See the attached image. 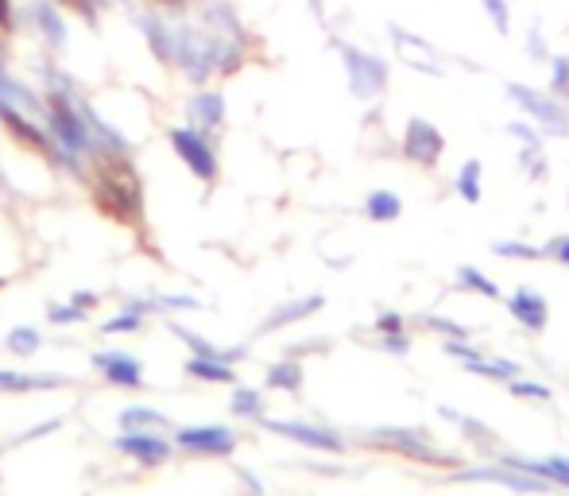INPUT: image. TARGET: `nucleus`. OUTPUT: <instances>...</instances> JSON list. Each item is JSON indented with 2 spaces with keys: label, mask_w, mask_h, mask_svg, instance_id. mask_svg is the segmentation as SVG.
<instances>
[{
  "label": "nucleus",
  "mask_w": 569,
  "mask_h": 496,
  "mask_svg": "<svg viewBox=\"0 0 569 496\" xmlns=\"http://www.w3.org/2000/svg\"><path fill=\"white\" fill-rule=\"evenodd\" d=\"M446 152V136H441L438 124H430L426 117H410L407 129H403V155L418 168H434Z\"/></svg>",
  "instance_id": "423d86ee"
},
{
  "label": "nucleus",
  "mask_w": 569,
  "mask_h": 496,
  "mask_svg": "<svg viewBox=\"0 0 569 496\" xmlns=\"http://www.w3.org/2000/svg\"><path fill=\"white\" fill-rule=\"evenodd\" d=\"M136 28L144 31L148 51H152L155 59L163 62V67H175V47H179L175 23H171L163 12H155V8H140V12H136Z\"/></svg>",
  "instance_id": "1a4fd4ad"
},
{
  "label": "nucleus",
  "mask_w": 569,
  "mask_h": 496,
  "mask_svg": "<svg viewBox=\"0 0 569 496\" xmlns=\"http://www.w3.org/2000/svg\"><path fill=\"white\" fill-rule=\"evenodd\" d=\"M326 306V298L322 295H306V298H295V303H287V306H280L275 314H267L264 318V334H272V330H283V326H291V322H303V318H311L314 311H322Z\"/></svg>",
  "instance_id": "6ab92c4d"
},
{
  "label": "nucleus",
  "mask_w": 569,
  "mask_h": 496,
  "mask_svg": "<svg viewBox=\"0 0 569 496\" xmlns=\"http://www.w3.org/2000/svg\"><path fill=\"white\" fill-rule=\"evenodd\" d=\"M4 342H8V350H12V353H20V357H31V353H39L43 337H39L35 326H16V330H8Z\"/></svg>",
  "instance_id": "cd10ccee"
},
{
  "label": "nucleus",
  "mask_w": 569,
  "mask_h": 496,
  "mask_svg": "<svg viewBox=\"0 0 569 496\" xmlns=\"http://www.w3.org/2000/svg\"><path fill=\"white\" fill-rule=\"evenodd\" d=\"M152 306H171V311H197V298L194 295H160V298H152Z\"/></svg>",
  "instance_id": "ea45409f"
},
{
  "label": "nucleus",
  "mask_w": 569,
  "mask_h": 496,
  "mask_svg": "<svg viewBox=\"0 0 569 496\" xmlns=\"http://www.w3.org/2000/svg\"><path fill=\"white\" fill-rule=\"evenodd\" d=\"M504 93H508V98L527 113V121L539 124L547 136H569V113H566V105L555 98V93H539V90H531V85H524V82H508V85H504Z\"/></svg>",
  "instance_id": "20e7f679"
},
{
  "label": "nucleus",
  "mask_w": 569,
  "mask_h": 496,
  "mask_svg": "<svg viewBox=\"0 0 569 496\" xmlns=\"http://www.w3.org/2000/svg\"><path fill=\"white\" fill-rule=\"evenodd\" d=\"M426 326H430V330H441V334H449V337H469V330L457 326V322H449V318H426Z\"/></svg>",
  "instance_id": "79ce46f5"
},
{
  "label": "nucleus",
  "mask_w": 569,
  "mask_h": 496,
  "mask_svg": "<svg viewBox=\"0 0 569 496\" xmlns=\"http://www.w3.org/2000/svg\"><path fill=\"white\" fill-rule=\"evenodd\" d=\"M500 466H516L531 477H542L555 489H569V458H504Z\"/></svg>",
  "instance_id": "f3484780"
},
{
  "label": "nucleus",
  "mask_w": 569,
  "mask_h": 496,
  "mask_svg": "<svg viewBox=\"0 0 569 496\" xmlns=\"http://www.w3.org/2000/svg\"><path fill=\"white\" fill-rule=\"evenodd\" d=\"M140 322H144V314L132 311V306H124V311L116 314V318H109V322H105V334H136Z\"/></svg>",
  "instance_id": "473e14b6"
},
{
  "label": "nucleus",
  "mask_w": 569,
  "mask_h": 496,
  "mask_svg": "<svg viewBox=\"0 0 569 496\" xmlns=\"http://www.w3.org/2000/svg\"><path fill=\"white\" fill-rule=\"evenodd\" d=\"M59 384L62 381H54V376H23L0 368V392H35V388H59Z\"/></svg>",
  "instance_id": "393cba45"
},
{
  "label": "nucleus",
  "mask_w": 569,
  "mask_h": 496,
  "mask_svg": "<svg viewBox=\"0 0 569 496\" xmlns=\"http://www.w3.org/2000/svg\"><path fill=\"white\" fill-rule=\"evenodd\" d=\"M392 36H395V47H399V54L410 62V67H418L423 74H441L438 67H434V47L426 43V39L410 36V31H403L399 23H392Z\"/></svg>",
  "instance_id": "a211bd4d"
},
{
  "label": "nucleus",
  "mask_w": 569,
  "mask_h": 496,
  "mask_svg": "<svg viewBox=\"0 0 569 496\" xmlns=\"http://www.w3.org/2000/svg\"><path fill=\"white\" fill-rule=\"evenodd\" d=\"M511 396L516 399H539V404H547L550 399V388L539 381H511Z\"/></svg>",
  "instance_id": "c9c22d12"
},
{
  "label": "nucleus",
  "mask_w": 569,
  "mask_h": 496,
  "mask_svg": "<svg viewBox=\"0 0 569 496\" xmlns=\"http://www.w3.org/2000/svg\"><path fill=\"white\" fill-rule=\"evenodd\" d=\"M20 16H16V4L12 0H0V36H12Z\"/></svg>",
  "instance_id": "a19ab883"
},
{
  "label": "nucleus",
  "mask_w": 569,
  "mask_h": 496,
  "mask_svg": "<svg viewBox=\"0 0 569 496\" xmlns=\"http://www.w3.org/2000/svg\"><path fill=\"white\" fill-rule=\"evenodd\" d=\"M93 202L105 210L113 222H140L144 214V186L132 171L129 155H98V175H93Z\"/></svg>",
  "instance_id": "f257e3e1"
},
{
  "label": "nucleus",
  "mask_w": 569,
  "mask_h": 496,
  "mask_svg": "<svg viewBox=\"0 0 569 496\" xmlns=\"http://www.w3.org/2000/svg\"><path fill=\"white\" fill-rule=\"evenodd\" d=\"M267 431H275V435L291 438V443H303L311 446V451H326V454H342L345 443L334 435V431L326 427H311V423H295V419H264Z\"/></svg>",
  "instance_id": "9b49d317"
},
{
  "label": "nucleus",
  "mask_w": 569,
  "mask_h": 496,
  "mask_svg": "<svg viewBox=\"0 0 569 496\" xmlns=\"http://www.w3.org/2000/svg\"><path fill=\"white\" fill-rule=\"evenodd\" d=\"M74 303H78V306H93V303H98V298H93L90 291H78V295H74Z\"/></svg>",
  "instance_id": "de8ad7c7"
},
{
  "label": "nucleus",
  "mask_w": 569,
  "mask_h": 496,
  "mask_svg": "<svg viewBox=\"0 0 569 496\" xmlns=\"http://www.w3.org/2000/svg\"><path fill=\"white\" fill-rule=\"evenodd\" d=\"M233 412L241 415V419H256V415H264V396H260L256 388H236Z\"/></svg>",
  "instance_id": "c85d7f7f"
},
{
  "label": "nucleus",
  "mask_w": 569,
  "mask_h": 496,
  "mask_svg": "<svg viewBox=\"0 0 569 496\" xmlns=\"http://www.w3.org/2000/svg\"><path fill=\"white\" fill-rule=\"evenodd\" d=\"M160 4H167V8H186V0H160Z\"/></svg>",
  "instance_id": "09e8293b"
},
{
  "label": "nucleus",
  "mask_w": 569,
  "mask_h": 496,
  "mask_svg": "<svg viewBox=\"0 0 569 496\" xmlns=\"http://www.w3.org/2000/svg\"><path fill=\"white\" fill-rule=\"evenodd\" d=\"M492 252H496V256H504V260H542V256H547V249L524 245V241H496Z\"/></svg>",
  "instance_id": "c756f323"
},
{
  "label": "nucleus",
  "mask_w": 569,
  "mask_h": 496,
  "mask_svg": "<svg viewBox=\"0 0 569 496\" xmlns=\"http://www.w3.org/2000/svg\"><path fill=\"white\" fill-rule=\"evenodd\" d=\"M454 482H461V485H504V489H511V493H550L555 485L550 482H542V477H531V474H524V469H516V466H496V469H457L454 474Z\"/></svg>",
  "instance_id": "6e6552de"
},
{
  "label": "nucleus",
  "mask_w": 569,
  "mask_h": 496,
  "mask_svg": "<svg viewBox=\"0 0 569 496\" xmlns=\"http://www.w3.org/2000/svg\"><path fill=\"white\" fill-rule=\"evenodd\" d=\"M23 16H28V23L39 31V39H43L54 54L67 51V16H62V8L54 4V0H31V4L23 8Z\"/></svg>",
  "instance_id": "9d476101"
},
{
  "label": "nucleus",
  "mask_w": 569,
  "mask_h": 496,
  "mask_svg": "<svg viewBox=\"0 0 569 496\" xmlns=\"http://www.w3.org/2000/svg\"><path fill=\"white\" fill-rule=\"evenodd\" d=\"M547 256H555L558 264H566V267H569V237H555V241H550V245H547Z\"/></svg>",
  "instance_id": "37998d69"
},
{
  "label": "nucleus",
  "mask_w": 569,
  "mask_h": 496,
  "mask_svg": "<svg viewBox=\"0 0 569 496\" xmlns=\"http://www.w3.org/2000/svg\"><path fill=\"white\" fill-rule=\"evenodd\" d=\"M171 136V148H175V155L183 160V168L190 171L194 179H202V183H217V152H213V144L205 140V132H197L194 124H175V129L167 132Z\"/></svg>",
  "instance_id": "39448f33"
},
{
  "label": "nucleus",
  "mask_w": 569,
  "mask_h": 496,
  "mask_svg": "<svg viewBox=\"0 0 569 496\" xmlns=\"http://www.w3.org/2000/svg\"><path fill=\"white\" fill-rule=\"evenodd\" d=\"M508 132L519 140L524 148H542V132H539V124L535 121H511L508 124Z\"/></svg>",
  "instance_id": "f704fd0d"
},
{
  "label": "nucleus",
  "mask_w": 569,
  "mask_h": 496,
  "mask_svg": "<svg viewBox=\"0 0 569 496\" xmlns=\"http://www.w3.org/2000/svg\"><path fill=\"white\" fill-rule=\"evenodd\" d=\"M457 283H461L465 291H477V295H485V298H500V287H496L480 267H469V264L457 267Z\"/></svg>",
  "instance_id": "bb28decb"
},
{
  "label": "nucleus",
  "mask_w": 569,
  "mask_h": 496,
  "mask_svg": "<svg viewBox=\"0 0 569 496\" xmlns=\"http://www.w3.org/2000/svg\"><path fill=\"white\" fill-rule=\"evenodd\" d=\"M121 427L124 431H155V427H167V415L152 412V407H124L121 412Z\"/></svg>",
  "instance_id": "5701e85b"
},
{
  "label": "nucleus",
  "mask_w": 569,
  "mask_h": 496,
  "mask_svg": "<svg viewBox=\"0 0 569 496\" xmlns=\"http://www.w3.org/2000/svg\"><path fill=\"white\" fill-rule=\"evenodd\" d=\"M465 368L469 373H477V376H488V381H511V376L519 373V365L516 361H500V357H477V361H465Z\"/></svg>",
  "instance_id": "b1692460"
},
{
  "label": "nucleus",
  "mask_w": 569,
  "mask_h": 496,
  "mask_svg": "<svg viewBox=\"0 0 569 496\" xmlns=\"http://www.w3.org/2000/svg\"><path fill=\"white\" fill-rule=\"evenodd\" d=\"M186 117L197 132L210 136V132H217L221 124H225V98L213 93V90H197L194 98L186 101Z\"/></svg>",
  "instance_id": "dca6fc26"
},
{
  "label": "nucleus",
  "mask_w": 569,
  "mask_h": 496,
  "mask_svg": "<svg viewBox=\"0 0 569 496\" xmlns=\"http://www.w3.org/2000/svg\"><path fill=\"white\" fill-rule=\"evenodd\" d=\"M62 4H70L78 16H82L90 28H98V8H101V0H62Z\"/></svg>",
  "instance_id": "58836bf2"
},
{
  "label": "nucleus",
  "mask_w": 569,
  "mask_h": 496,
  "mask_svg": "<svg viewBox=\"0 0 569 496\" xmlns=\"http://www.w3.org/2000/svg\"><path fill=\"white\" fill-rule=\"evenodd\" d=\"M337 54L345 62V78H349V90L357 101H376L387 90V62L379 54L365 51V47H353L337 39Z\"/></svg>",
  "instance_id": "7ed1b4c3"
},
{
  "label": "nucleus",
  "mask_w": 569,
  "mask_h": 496,
  "mask_svg": "<svg viewBox=\"0 0 569 496\" xmlns=\"http://www.w3.org/2000/svg\"><path fill=\"white\" fill-rule=\"evenodd\" d=\"M179 31V47H175V67L183 70L194 85L210 82L217 74V31L210 28H194L190 20L175 23Z\"/></svg>",
  "instance_id": "f03ea898"
},
{
  "label": "nucleus",
  "mask_w": 569,
  "mask_h": 496,
  "mask_svg": "<svg viewBox=\"0 0 569 496\" xmlns=\"http://www.w3.org/2000/svg\"><path fill=\"white\" fill-rule=\"evenodd\" d=\"M186 373L205 384H236V373L228 368V361H221V357H190Z\"/></svg>",
  "instance_id": "aec40b11"
},
{
  "label": "nucleus",
  "mask_w": 569,
  "mask_h": 496,
  "mask_svg": "<svg viewBox=\"0 0 569 496\" xmlns=\"http://www.w3.org/2000/svg\"><path fill=\"white\" fill-rule=\"evenodd\" d=\"M519 155H524V171H527V175H547V160H542V148H524V152H519Z\"/></svg>",
  "instance_id": "4c0bfd02"
},
{
  "label": "nucleus",
  "mask_w": 569,
  "mask_h": 496,
  "mask_svg": "<svg viewBox=\"0 0 569 496\" xmlns=\"http://www.w3.org/2000/svg\"><path fill=\"white\" fill-rule=\"evenodd\" d=\"M373 438H376V443H384V446H392L395 454H403V458H410V462H430V466H446V462H449V454H441L438 446L423 435V431L379 427V431H373Z\"/></svg>",
  "instance_id": "0eeeda50"
},
{
  "label": "nucleus",
  "mask_w": 569,
  "mask_h": 496,
  "mask_svg": "<svg viewBox=\"0 0 569 496\" xmlns=\"http://www.w3.org/2000/svg\"><path fill=\"white\" fill-rule=\"evenodd\" d=\"M105 4H132V0H101V8Z\"/></svg>",
  "instance_id": "8fccbe9b"
},
{
  "label": "nucleus",
  "mask_w": 569,
  "mask_h": 496,
  "mask_svg": "<svg viewBox=\"0 0 569 496\" xmlns=\"http://www.w3.org/2000/svg\"><path fill=\"white\" fill-rule=\"evenodd\" d=\"M365 217H373V222H399V217H403L399 194H392V191H373V194L365 199Z\"/></svg>",
  "instance_id": "412c9836"
},
{
  "label": "nucleus",
  "mask_w": 569,
  "mask_h": 496,
  "mask_svg": "<svg viewBox=\"0 0 569 496\" xmlns=\"http://www.w3.org/2000/svg\"><path fill=\"white\" fill-rule=\"evenodd\" d=\"M485 12L492 20L496 36H508L511 31V12H508V0H485Z\"/></svg>",
  "instance_id": "72a5a7b5"
},
{
  "label": "nucleus",
  "mask_w": 569,
  "mask_h": 496,
  "mask_svg": "<svg viewBox=\"0 0 569 496\" xmlns=\"http://www.w3.org/2000/svg\"><path fill=\"white\" fill-rule=\"evenodd\" d=\"M379 345H384L387 353H407L410 350V342L403 334H384V337H379Z\"/></svg>",
  "instance_id": "c03bdc74"
},
{
  "label": "nucleus",
  "mask_w": 569,
  "mask_h": 496,
  "mask_svg": "<svg viewBox=\"0 0 569 496\" xmlns=\"http://www.w3.org/2000/svg\"><path fill=\"white\" fill-rule=\"evenodd\" d=\"M267 388L298 392V388H303V368H298L295 361H283V365H272V373H267Z\"/></svg>",
  "instance_id": "a878e982"
},
{
  "label": "nucleus",
  "mask_w": 569,
  "mask_h": 496,
  "mask_svg": "<svg viewBox=\"0 0 569 496\" xmlns=\"http://www.w3.org/2000/svg\"><path fill=\"white\" fill-rule=\"evenodd\" d=\"M116 451L136 458L140 466H160V462H167L171 443L155 431H124V435H116Z\"/></svg>",
  "instance_id": "f8f14e48"
},
{
  "label": "nucleus",
  "mask_w": 569,
  "mask_h": 496,
  "mask_svg": "<svg viewBox=\"0 0 569 496\" xmlns=\"http://www.w3.org/2000/svg\"><path fill=\"white\" fill-rule=\"evenodd\" d=\"M376 330H379V334H399V330H403V318H399V314H379V318H376Z\"/></svg>",
  "instance_id": "a18cd8bd"
},
{
  "label": "nucleus",
  "mask_w": 569,
  "mask_h": 496,
  "mask_svg": "<svg viewBox=\"0 0 569 496\" xmlns=\"http://www.w3.org/2000/svg\"><path fill=\"white\" fill-rule=\"evenodd\" d=\"M550 93L569 98V54H550Z\"/></svg>",
  "instance_id": "7c9ffc66"
},
{
  "label": "nucleus",
  "mask_w": 569,
  "mask_h": 496,
  "mask_svg": "<svg viewBox=\"0 0 569 496\" xmlns=\"http://www.w3.org/2000/svg\"><path fill=\"white\" fill-rule=\"evenodd\" d=\"M0 59H4V43H0Z\"/></svg>",
  "instance_id": "3c124183"
},
{
  "label": "nucleus",
  "mask_w": 569,
  "mask_h": 496,
  "mask_svg": "<svg viewBox=\"0 0 569 496\" xmlns=\"http://www.w3.org/2000/svg\"><path fill=\"white\" fill-rule=\"evenodd\" d=\"M43 93H78V82L67 74V70H59V67L47 62L43 67Z\"/></svg>",
  "instance_id": "2f4dec72"
},
{
  "label": "nucleus",
  "mask_w": 569,
  "mask_h": 496,
  "mask_svg": "<svg viewBox=\"0 0 569 496\" xmlns=\"http://www.w3.org/2000/svg\"><path fill=\"white\" fill-rule=\"evenodd\" d=\"M527 51H531L535 59H547V62H550V54H547V47H542V36H539V31H531V43H527Z\"/></svg>",
  "instance_id": "49530a36"
},
{
  "label": "nucleus",
  "mask_w": 569,
  "mask_h": 496,
  "mask_svg": "<svg viewBox=\"0 0 569 496\" xmlns=\"http://www.w3.org/2000/svg\"><path fill=\"white\" fill-rule=\"evenodd\" d=\"M93 368L116 388H140L144 384V365L132 353H93Z\"/></svg>",
  "instance_id": "4468645a"
},
{
  "label": "nucleus",
  "mask_w": 569,
  "mask_h": 496,
  "mask_svg": "<svg viewBox=\"0 0 569 496\" xmlns=\"http://www.w3.org/2000/svg\"><path fill=\"white\" fill-rule=\"evenodd\" d=\"M480 179H485V163L480 160H465L461 163V171H457V194H461L469 206H477L480 202Z\"/></svg>",
  "instance_id": "4be33fe9"
},
{
  "label": "nucleus",
  "mask_w": 569,
  "mask_h": 496,
  "mask_svg": "<svg viewBox=\"0 0 569 496\" xmlns=\"http://www.w3.org/2000/svg\"><path fill=\"white\" fill-rule=\"evenodd\" d=\"M508 311H511V318L531 330V334H542L550 322V303L535 287H519L516 295L508 298Z\"/></svg>",
  "instance_id": "2eb2a0df"
},
{
  "label": "nucleus",
  "mask_w": 569,
  "mask_h": 496,
  "mask_svg": "<svg viewBox=\"0 0 569 496\" xmlns=\"http://www.w3.org/2000/svg\"><path fill=\"white\" fill-rule=\"evenodd\" d=\"M47 318L54 322V326H67V322H82L85 318V311L78 303H70V306H51L47 311Z\"/></svg>",
  "instance_id": "e433bc0d"
},
{
  "label": "nucleus",
  "mask_w": 569,
  "mask_h": 496,
  "mask_svg": "<svg viewBox=\"0 0 569 496\" xmlns=\"http://www.w3.org/2000/svg\"><path fill=\"white\" fill-rule=\"evenodd\" d=\"M175 443L183 446V451L217 454V458H225V454L236 451V435L228 427H183L175 435Z\"/></svg>",
  "instance_id": "ddd939ff"
}]
</instances>
